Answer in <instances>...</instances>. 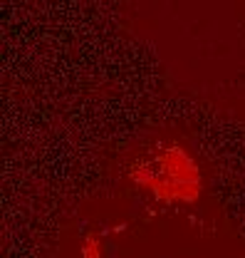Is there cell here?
<instances>
[{
	"label": "cell",
	"instance_id": "6da1fadb",
	"mask_svg": "<svg viewBox=\"0 0 245 258\" xmlns=\"http://www.w3.org/2000/svg\"><path fill=\"white\" fill-rule=\"evenodd\" d=\"M124 184L144 199L146 209L181 211L201 204L206 176L196 154L179 139H158L129 154Z\"/></svg>",
	"mask_w": 245,
	"mask_h": 258
},
{
	"label": "cell",
	"instance_id": "7a4b0ae2",
	"mask_svg": "<svg viewBox=\"0 0 245 258\" xmlns=\"http://www.w3.org/2000/svg\"><path fill=\"white\" fill-rule=\"evenodd\" d=\"M67 258H215L198 256L193 248H171L169 243H156V236L149 231V243H139L136 238L129 243V236L124 226L112 231L92 228L77 236Z\"/></svg>",
	"mask_w": 245,
	"mask_h": 258
}]
</instances>
